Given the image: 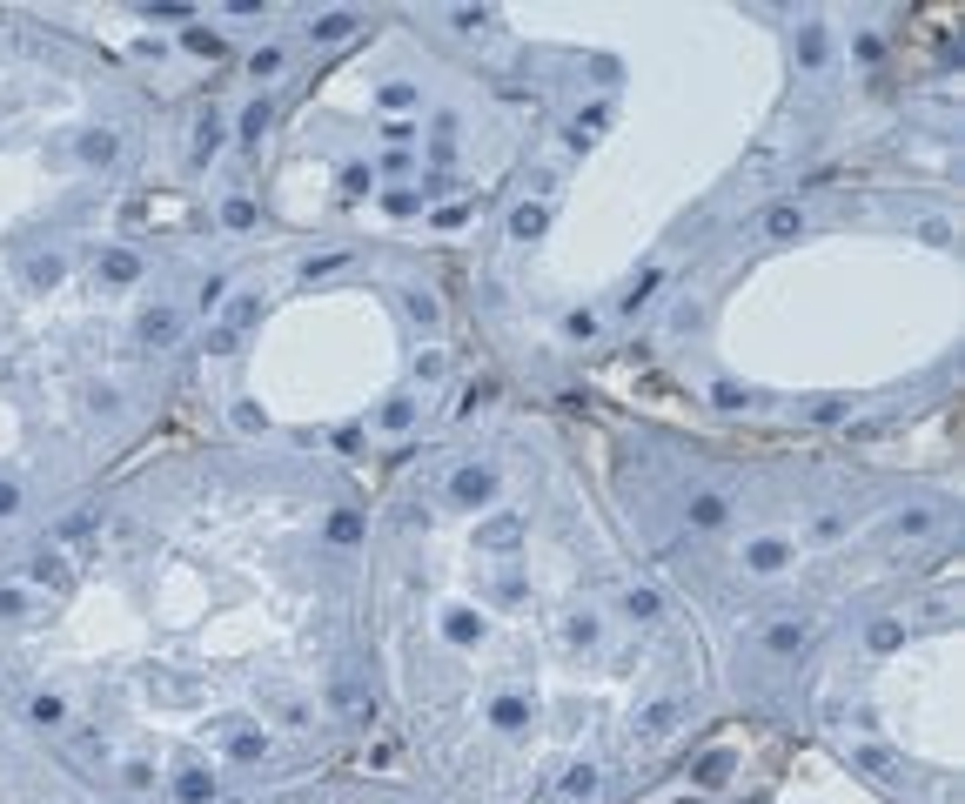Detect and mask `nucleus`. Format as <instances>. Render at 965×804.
<instances>
[]
</instances>
